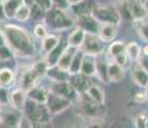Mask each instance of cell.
<instances>
[{"mask_svg": "<svg viewBox=\"0 0 148 128\" xmlns=\"http://www.w3.org/2000/svg\"><path fill=\"white\" fill-rule=\"evenodd\" d=\"M5 44L13 51L14 56L19 58H32L35 55V42L30 33L25 28L17 24L5 23L0 28Z\"/></svg>", "mask_w": 148, "mask_h": 128, "instance_id": "6da1fadb", "label": "cell"}, {"mask_svg": "<svg viewBox=\"0 0 148 128\" xmlns=\"http://www.w3.org/2000/svg\"><path fill=\"white\" fill-rule=\"evenodd\" d=\"M22 114H23L28 121L32 123V126H40V124L50 123L52 114L49 113L47 105L42 102L34 101L31 99H27L25 102V106L22 109Z\"/></svg>", "mask_w": 148, "mask_h": 128, "instance_id": "7a4b0ae2", "label": "cell"}, {"mask_svg": "<svg viewBox=\"0 0 148 128\" xmlns=\"http://www.w3.org/2000/svg\"><path fill=\"white\" fill-rule=\"evenodd\" d=\"M44 22L45 26H48L54 31H64L75 24V21H73L72 16L68 13V10L58 9V8L53 7L49 10H47Z\"/></svg>", "mask_w": 148, "mask_h": 128, "instance_id": "3957f363", "label": "cell"}, {"mask_svg": "<svg viewBox=\"0 0 148 128\" xmlns=\"http://www.w3.org/2000/svg\"><path fill=\"white\" fill-rule=\"evenodd\" d=\"M48 70V64L45 60H40L34 63L31 67L26 68L22 72L21 79H19V87H22L23 90H28L32 86L39 83V81H41L47 74Z\"/></svg>", "mask_w": 148, "mask_h": 128, "instance_id": "277c9868", "label": "cell"}, {"mask_svg": "<svg viewBox=\"0 0 148 128\" xmlns=\"http://www.w3.org/2000/svg\"><path fill=\"white\" fill-rule=\"evenodd\" d=\"M79 102V112L81 115L86 116L89 119H102L106 115V106L104 104H97L90 100L85 92L79 93L77 100Z\"/></svg>", "mask_w": 148, "mask_h": 128, "instance_id": "5b68a950", "label": "cell"}, {"mask_svg": "<svg viewBox=\"0 0 148 128\" xmlns=\"http://www.w3.org/2000/svg\"><path fill=\"white\" fill-rule=\"evenodd\" d=\"M92 16L99 23H113L117 26L121 23L120 13L113 5H95L92 10Z\"/></svg>", "mask_w": 148, "mask_h": 128, "instance_id": "8992f818", "label": "cell"}, {"mask_svg": "<svg viewBox=\"0 0 148 128\" xmlns=\"http://www.w3.org/2000/svg\"><path fill=\"white\" fill-rule=\"evenodd\" d=\"M45 105H47L48 110H49V113L53 116V115L61 114L64 110H67L72 105V101L70 99H66L63 96L58 95V93H54L52 91H49V95H48Z\"/></svg>", "mask_w": 148, "mask_h": 128, "instance_id": "52a82bcc", "label": "cell"}, {"mask_svg": "<svg viewBox=\"0 0 148 128\" xmlns=\"http://www.w3.org/2000/svg\"><path fill=\"white\" fill-rule=\"evenodd\" d=\"M104 42L102 41L101 39L97 35H92V33H86L85 36V40L82 42L80 49L84 51L86 55H93V56H98L101 55L104 51Z\"/></svg>", "mask_w": 148, "mask_h": 128, "instance_id": "ba28073f", "label": "cell"}, {"mask_svg": "<svg viewBox=\"0 0 148 128\" xmlns=\"http://www.w3.org/2000/svg\"><path fill=\"white\" fill-rule=\"evenodd\" d=\"M49 91H52L54 93L63 96L66 99H70L71 101H76L79 98V92L73 89L70 85L68 81H61V82H52L49 87Z\"/></svg>", "mask_w": 148, "mask_h": 128, "instance_id": "9c48e42d", "label": "cell"}, {"mask_svg": "<svg viewBox=\"0 0 148 128\" xmlns=\"http://www.w3.org/2000/svg\"><path fill=\"white\" fill-rule=\"evenodd\" d=\"M99 22L97 21L92 14H81V16L76 17V26L81 27L86 33H92L97 35L99 28Z\"/></svg>", "mask_w": 148, "mask_h": 128, "instance_id": "30bf717a", "label": "cell"}, {"mask_svg": "<svg viewBox=\"0 0 148 128\" xmlns=\"http://www.w3.org/2000/svg\"><path fill=\"white\" fill-rule=\"evenodd\" d=\"M26 100H27V91L23 90L22 87L14 89L9 92V105L13 109L22 110Z\"/></svg>", "mask_w": 148, "mask_h": 128, "instance_id": "8fae6325", "label": "cell"}, {"mask_svg": "<svg viewBox=\"0 0 148 128\" xmlns=\"http://www.w3.org/2000/svg\"><path fill=\"white\" fill-rule=\"evenodd\" d=\"M97 36L103 42H111L117 36V24L113 23H101Z\"/></svg>", "mask_w": 148, "mask_h": 128, "instance_id": "7c38bea8", "label": "cell"}, {"mask_svg": "<svg viewBox=\"0 0 148 128\" xmlns=\"http://www.w3.org/2000/svg\"><path fill=\"white\" fill-rule=\"evenodd\" d=\"M107 77H108V82H113V83L121 82L125 78V67L117 64L116 62H108Z\"/></svg>", "mask_w": 148, "mask_h": 128, "instance_id": "4fadbf2b", "label": "cell"}, {"mask_svg": "<svg viewBox=\"0 0 148 128\" xmlns=\"http://www.w3.org/2000/svg\"><path fill=\"white\" fill-rule=\"evenodd\" d=\"M68 82L70 85L73 87L79 93L81 92H85V90L88 89V86L90 85L89 82V77L85 76L84 73L79 72V73H72L68 77Z\"/></svg>", "mask_w": 148, "mask_h": 128, "instance_id": "5bb4252c", "label": "cell"}, {"mask_svg": "<svg viewBox=\"0 0 148 128\" xmlns=\"http://www.w3.org/2000/svg\"><path fill=\"white\" fill-rule=\"evenodd\" d=\"M85 36H86V32H85L81 27L76 26V27L70 32V35H68L67 45L68 46L75 47V49H80L82 42H84V40H85Z\"/></svg>", "mask_w": 148, "mask_h": 128, "instance_id": "9a60e30c", "label": "cell"}, {"mask_svg": "<svg viewBox=\"0 0 148 128\" xmlns=\"http://www.w3.org/2000/svg\"><path fill=\"white\" fill-rule=\"evenodd\" d=\"M48 95H49V90L45 89L44 86H40L39 83L27 90V99H31V100L38 102H42V104L47 102Z\"/></svg>", "mask_w": 148, "mask_h": 128, "instance_id": "2e32d148", "label": "cell"}, {"mask_svg": "<svg viewBox=\"0 0 148 128\" xmlns=\"http://www.w3.org/2000/svg\"><path fill=\"white\" fill-rule=\"evenodd\" d=\"M132 79L136 86L142 87V89H146V86L148 85V72L136 63L132 68Z\"/></svg>", "mask_w": 148, "mask_h": 128, "instance_id": "e0dca14e", "label": "cell"}, {"mask_svg": "<svg viewBox=\"0 0 148 128\" xmlns=\"http://www.w3.org/2000/svg\"><path fill=\"white\" fill-rule=\"evenodd\" d=\"M127 4H129V10L132 14V21H140V19H146L148 17V12L146 10V8L143 7L140 0L138 1H129L127 0Z\"/></svg>", "mask_w": 148, "mask_h": 128, "instance_id": "ac0fdd59", "label": "cell"}, {"mask_svg": "<svg viewBox=\"0 0 148 128\" xmlns=\"http://www.w3.org/2000/svg\"><path fill=\"white\" fill-rule=\"evenodd\" d=\"M66 46H67V41H66V42L59 41L58 45H57L54 49H52V50L49 51V53L45 54V59H44V60L47 62L48 67H53V65L57 64V62H58L59 56H61V54L63 53V50L66 49Z\"/></svg>", "mask_w": 148, "mask_h": 128, "instance_id": "d6986e66", "label": "cell"}, {"mask_svg": "<svg viewBox=\"0 0 148 128\" xmlns=\"http://www.w3.org/2000/svg\"><path fill=\"white\" fill-rule=\"evenodd\" d=\"M80 72L84 73V74L88 76V77L95 76V73H97V56L86 55V54H85L84 59H82V63H81Z\"/></svg>", "mask_w": 148, "mask_h": 128, "instance_id": "ffe728a7", "label": "cell"}, {"mask_svg": "<svg viewBox=\"0 0 148 128\" xmlns=\"http://www.w3.org/2000/svg\"><path fill=\"white\" fill-rule=\"evenodd\" d=\"M86 96L93 100L97 104H104L106 101V96H104V90L101 86H97V85H89L88 89L85 90Z\"/></svg>", "mask_w": 148, "mask_h": 128, "instance_id": "44dd1931", "label": "cell"}, {"mask_svg": "<svg viewBox=\"0 0 148 128\" xmlns=\"http://www.w3.org/2000/svg\"><path fill=\"white\" fill-rule=\"evenodd\" d=\"M95 7L94 0H81L80 3L71 5V10L76 17L81 14H92L93 8Z\"/></svg>", "mask_w": 148, "mask_h": 128, "instance_id": "7402d4cb", "label": "cell"}, {"mask_svg": "<svg viewBox=\"0 0 148 128\" xmlns=\"http://www.w3.org/2000/svg\"><path fill=\"white\" fill-rule=\"evenodd\" d=\"M45 77H48L50 79V82H61V81H68L70 73L67 70L61 69L57 65H53V67H48Z\"/></svg>", "mask_w": 148, "mask_h": 128, "instance_id": "603a6c76", "label": "cell"}, {"mask_svg": "<svg viewBox=\"0 0 148 128\" xmlns=\"http://www.w3.org/2000/svg\"><path fill=\"white\" fill-rule=\"evenodd\" d=\"M76 49L72 46H66V49L63 50V53L61 54V56H59L58 62H57V67H59L61 69L63 70H67L68 72V68H70V64H71V60H72V56L73 54H75Z\"/></svg>", "mask_w": 148, "mask_h": 128, "instance_id": "cb8c5ba5", "label": "cell"}, {"mask_svg": "<svg viewBox=\"0 0 148 128\" xmlns=\"http://www.w3.org/2000/svg\"><path fill=\"white\" fill-rule=\"evenodd\" d=\"M16 78L17 77H16V73H14L13 69H10V68H8V67L0 69V86L9 89V87H12L14 85Z\"/></svg>", "mask_w": 148, "mask_h": 128, "instance_id": "d4e9b609", "label": "cell"}, {"mask_svg": "<svg viewBox=\"0 0 148 128\" xmlns=\"http://www.w3.org/2000/svg\"><path fill=\"white\" fill-rule=\"evenodd\" d=\"M61 41V39L58 37L57 35H53V33H48L45 37L41 39V51L44 54L49 53L52 49L58 45V42Z\"/></svg>", "mask_w": 148, "mask_h": 128, "instance_id": "484cf974", "label": "cell"}, {"mask_svg": "<svg viewBox=\"0 0 148 128\" xmlns=\"http://www.w3.org/2000/svg\"><path fill=\"white\" fill-rule=\"evenodd\" d=\"M85 56V53L81 49H76L75 54L72 56V60H71L70 68H68V73L72 74V73H79L81 69V63H82V59Z\"/></svg>", "mask_w": 148, "mask_h": 128, "instance_id": "4316f807", "label": "cell"}, {"mask_svg": "<svg viewBox=\"0 0 148 128\" xmlns=\"http://www.w3.org/2000/svg\"><path fill=\"white\" fill-rule=\"evenodd\" d=\"M23 4V0H3V5H4V12L7 16V19H10L14 17L17 9Z\"/></svg>", "mask_w": 148, "mask_h": 128, "instance_id": "83f0119b", "label": "cell"}, {"mask_svg": "<svg viewBox=\"0 0 148 128\" xmlns=\"http://www.w3.org/2000/svg\"><path fill=\"white\" fill-rule=\"evenodd\" d=\"M19 110L14 109V112H8L4 115H1V124H5L8 127H18V122L22 114H19Z\"/></svg>", "mask_w": 148, "mask_h": 128, "instance_id": "f1b7e54d", "label": "cell"}, {"mask_svg": "<svg viewBox=\"0 0 148 128\" xmlns=\"http://www.w3.org/2000/svg\"><path fill=\"white\" fill-rule=\"evenodd\" d=\"M125 53L129 56L130 60L136 62L142 55V47L139 46L138 42L132 41V42H129V44H126V46H125Z\"/></svg>", "mask_w": 148, "mask_h": 128, "instance_id": "f546056e", "label": "cell"}, {"mask_svg": "<svg viewBox=\"0 0 148 128\" xmlns=\"http://www.w3.org/2000/svg\"><path fill=\"white\" fill-rule=\"evenodd\" d=\"M125 46H126V44L122 41H111L110 46H108V56L110 58H115V56L120 55V54L125 53Z\"/></svg>", "mask_w": 148, "mask_h": 128, "instance_id": "4dcf8cb0", "label": "cell"}, {"mask_svg": "<svg viewBox=\"0 0 148 128\" xmlns=\"http://www.w3.org/2000/svg\"><path fill=\"white\" fill-rule=\"evenodd\" d=\"M30 16H31L30 7L23 3V4L17 9V12H16V14H14L13 18L17 19V21H19V22H26L27 19H30Z\"/></svg>", "mask_w": 148, "mask_h": 128, "instance_id": "1f68e13d", "label": "cell"}, {"mask_svg": "<svg viewBox=\"0 0 148 128\" xmlns=\"http://www.w3.org/2000/svg\"><path fill=\"white\" fill-rule=\"evenodd\" d=\"M135 28L138 31V35L143 41L148 42V21L140 19V21H134Z\"/></svg>", "mask_w": 148, "mask_h": 128, "instance_id": "d6a6232c", "label": "cell"}, {"mask_svg": "<svg viewBox=\"0 0 148 128\" xmlns=\"http://www.w3.org/2000/svg\"><path fill=\"white\" fill-rule=\"evenodd\" d=\"M31 9V16L30 18H32L34 21H44V17H45V13H47V10L44 9V8H41L39 4H32L30 7Z\"/></svg>", "mask_w": 148, "mask_h": 128, "instance_id": "836d02e7", "label": "cell"}, {"mask_svg": "<svg viewBox=\"0 0 148 128\" xmlns=\"http://www.w3.org/2000/svg\"><path fill=\"white\" fill-rule=\"evenodd\" d=\"M107 65H108V62H97V73H95V76H98V78L101 79L103 83H108Z\"/></svg>", "mask_w": 148, "mask_h": 128, "instance_id": "e575fe53", "label": "cell"}, {"mask_svg": "<svg viewBox=\"0 0 148 128\" xmlns=\"http://www.w3.org/2000/svg\"><path fill=\"white\" fill-rule=\"evenodd\" d=\"M14 56L13 51L9 49L7 44H3L0 45V62H7L9 59H12Z\"/></svg>", "mask_w": 148, "mask_h": 128, "instance_id": "d590c367", "label": "cell"}, {"mask_svg": "<svg viewBox=\"0 0 148 128\" xmlns=\"http://www.w3.org/2000/svg\"><path fill=\"white\" fill-rule=\"evenodd\" d=\"M34 35H35L36 39L41 40L42 37L48 35V30H47V26L42 24V23H38L34 28Z\"/></svg>", "mask_w": 148, "mask_h": 128, "instance_id": "8d00e7d4", "label": "cell"}, {"mask_svg": "<svg viewBox=\"0 0 148 128\" xmlns=\"http://www.w3.org/2000/svg\"><path fill=\"white\" fill-rule=\"evenodd\" d=\"M9 104V91L7 87L0 86V106H5Z\"/></svg>", "mask_w": 148, "mask_h": 128, "instance_id": "74e56055", "label": "cell"}, {"mask_svg": "<svg viewBox=\"0 0 148 128\" xmlns=\"http://www.w3.org/2000/svg\"><path fill=\"white\" fill-rule=\"evenodd\" d=\"M52 7L58 8V9H63V10L71 9V4L68 0H52Z\"/></svg>", "mask_w": 148, "mask_h": 128, "instance_id": "f35d334b", "label": "cell"}, {"mask_svg": "<svg viewBox=\"0 0 148 128\" xmlns=\"http://www.w3.org/2000/svg\"><path fill=\"white\" fill-rule=\"evenodd\" d=\"M147 116L143 114V113H140V114H138L135 116V119H134V126L136 128H143V127H146L147 126Z\"/></svg>", "mask_w": 148, "mask_h": 128, "instance_id": "ab89813d", "label": "cell"}, {"mask_svg": "<svg viewBox=\"0 0 148 128\" xmlns=\"http://www.w3.org/2000/svg\"><path fill=\"white\" fill-rule=\"evenodd\" d=\"M113 62H116L117 64L122 65V67H126L127 63H129V56L126 55V53H122L120 55L115 56V58H113Z\"/></svg>", "mask_w": 148, "mask_h": 128, "instance_id": "60d3db41", "label": "cell"}, {"mask_svg": "<svg viewBox=\"0 0 148 128\" xmlns=\"http://www.w3.org/2000/svg\"><path fill=\"white\" fill-rule=\"evenodd\" d=\"M136 63L140 65L143 69H146L147 72H148V55H143V54H142L140 58L136 60Z\"/></svg>", "mask_w": 148, "mask_h": 128, "instance_id": "b9f144b4", "label": "cell"}, {"mask_svg": "<svg viewBox=\"0 0 148 128\" xmlns=\"http://www.w3.org/2000/svg\"><path fill=\"white\" fill-rule=\"evenodd\" d=\"M36 4H39L41 8H44L45 10H49L52 8V0H36Z\"/></svg>", "mask_w": 148, "mask_h": 128, "instance_id": "7bdbcfd3", "label": "cell"}, {"mask_svg": "<svg viewBox=\"0 0 148 128\" xmlns=\"http://www.w3.org/2000/svg\"><path fill=\"white\" fill-rule=\"evenodd\" d=\"M134 100L138 102V104H142L143 101L147 100V98H146V95H144V92H143V93H136L135 98H134Z\"/></svg>", "mask_w": 148, "mask_h": 128, "instance_id": "ee69618b", "label": "cell"}, {"mask_svg": "<svg viewBox=\"0 0 148 128\" xmlns=\"http://www.w3.org/2000/svg\"><path fill=\"white\" fill-rule=\"evenodd\" d=\"M5 19H7V16L4 12V5H3V0H0V22H4Z\"/></svg>", "mask_w": 148, "mask_h": 128, "instance_id": "f6af8a7d", "label": "cell"}, {"mask_svg": "<svg viewBox=\"0 0 148 128\" xmlns=\"http://www.w3.org/2000/svg\"><path fill=\"white\" fill-rule=\"evenodd\" d=\"M142 54H143V55H148V42L144 45L143 49H142Z\"/></svg>", "mask_w": 148, "mask_h": 128, "instance_id": "bcb514c9", "label": "cell"}, {"mask_svg": "<svg viewBox=\"0 0 148 128\" xmlns=\"http://www.w3.org/2000/svg\"><path fill=\"white\" fill-rule=\"evenodd\" d=\"M35 1H36V0H23V3H25V4H27L28 7H31L32 4H35Z\"/></svg>", "mask_w": 148, "mask_h": 128, "instance_id": "7dc6e473", "label": "cell"}, {"mask_svg": "<svg viewBox=\"0 0 148 128\" xmlns=\"http://www.w3.org/2000/svg\"><path fill=\"white\" fill-rule=\"evenodd\" d=\"M142 4H143V7L146 8V10L148 12V0H142Z\"/></svg>", "mask_w": 148, "mask_h": 128, "instance_id": "c3c4849f", "label": "cell"}, {"mask_svg": "<svg viewBox=\"0 0 148 128\" xmlns=\"http://www.w3.org/2000/svg\"><path fill=\"white\" fill-rule=\"evenodd\" d=\"M68 1H70L71 5H73V4H76V3H80L81 0H68Z\"/></svg>", "mask_w": 148, "mask_h": 128, "instance_id": "681fc988", "label": "cell"}, {"mask_svg": "<svg viewBox=\"0 0 148 128\" xmlns=\"http://www.w3.org/2000/svg\"><path fill=\"white\" fill-rule=\"evenodd\" d=\"M144 95H146V98H147V101H148V85L146 86V92H144Z\"/></svg>", "mask_w": 148, "mask_h": 128, "instance_id": "f907efd6", "label": "cell"}, {"mask_svg": "<svg viewBox=\"0 0 148 128\" xmlns=\"http://www.w3.org/2000/svg\"><path fill=\"white\" fill-rule=\"evenodd\" d=\"M0 116H1V110H0Z\"/></svg>", "mask_w": 148, "mask_h": 128, "instance_id": "816d5d0a", "label": "cell"}, {"mask_svg": "<svg viewBox=\"0 0 148 128\" xmlns=\"http://www.w3.org/2000/svg\"><path fill=\"white\" fill-rule=\"evenodd\" d=\"M146 127H148V121H147V126H146Z\"/></svg>", "mask_w": 148, "mask_h": 128, "instance_id": "f5cc1de1", "label": "cell"}]
</instances>
